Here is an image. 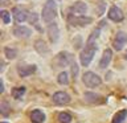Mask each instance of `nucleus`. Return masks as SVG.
<instances>
[{"mask_svg":"<svg viewBox=\"0 0 127 123\" xmlns=\"http://www.w3.org/2000/svg\"><path fill=\"white\" fill-rule=\"evenodd\" d=\"M34 48H36V50H37L38 53H41V54H44V53H46V52H48L46 44L42 40H38V41H36V42H34Z\"/></svg>","mask_w":127,"mask_h":123,"instance_id":"obj_16","label":"nucleus"},{"mask_svg":"<svg viewBox=\"0 0 127 123\" xmlns=\"http://www.w3.org/2000/svg\"><path fill=\"white\" fill-rule=\"evenodd\" d=\"M1 20H3V23L4 24H9V21H11V16H9V13H8L7 11H1Z\"/></svg>","mask_w":127,"mask_h":123,"instance_id":"obj_24","label":"nucleus"},{"mask_svg":"<svg viewBox=\"0 0 127 123\" xmlns=\"http://www.w3.org/2000/svg\"><path fill=\"white\" fill-rule=\"evenodd\" d=\"M109 19H111L113 21H121V20L123 19V13L122 11L119 9L118 7H111L110 11H109Z\"/></svg>","mask_w":127,"mask_h":123,"instance_id":"obj_13","label":"nucleus"},{"mask_svg":"<svg viewBox=\"0 0 127 123\" xmlns=\"http://www.w3.org/2000/svg\"><path fill=\"white\" fill-rule=\"evenodd\" d=\"M70 11H71V13L83 15V13H86V11H87V5L83 1H77V3H74L73 5H71Z\"/></svg>","mask_w":127,"mask_h":123,"instance_id":"obj_11","label":"nucleus"},{"mask_svg":"<svg viewBox=\"0 0 127 123\" xmlns=\"http://www.w3.org/2000/svg\"><path fill=\"white\" fill-rule=\"evenodd\" d=\"M57 16V5L54 0H46L45 5L42 8V20L46 24H52Z\"/></svg>","mask_w":127,"mask_h":123,"instance_id":"obj_1","label":"nucleus"},{"mask_svg":"<svg viewBox=\"0 0 127 123\" xmlns=\"http://www.w3.org/2000/svg\"><path fill=\"white\" fill-rule=\"evenodd\" d=\"M1 123H8V122H1Z\"/></svg>","mask_w":127,"mask_h":123,"instance_id":"obj_29","label":"nucleus"},{"mask_svg":"<svg viewBox=\"0 0 127 123\" xmlns=\"http://www.w3.org/2000/svg\"><path fill=\"white\" fill-rule=\"evenodd\" d=\"M13 34L16 36V37L19 38H24V37H29V36L32 34V31L29 29V28L27 27H16L13 28Z\"/></svg>","mask_w":127,"mask_h":123,"instance_id":"obj_9","label":"nucleus"},{"mask_svg":"<svg viewBox=\"0 0 127 123\" xmlns=\"http://www.w3.org/2000/svg\"><path fill=\"white\" fill-rule=\"evenodd\" d=\"M28 12L25 9H23V8H19V7H16L13 8V19L16 20L17 23H23V21H25V20L28 19Z\"/></svg>","mask_w":127,"mask_h":123,"instance_id":"obj_7","label":"nucleus"},{"mask_svg":"<svg viewBox=\"0 0 127 123\" xmlns=\"http://www.w3.org/2000/svg\"><path fill=\"white\" fill-rule=\"evenodd\" d=\"M111 57H113V52H111V49H106L105 52H103V54H102L101 61H99V67L105 69V67L109 66V63L111 61Z\"/></svg>","mask_w":127,"mask_h":123,"instance_id":"obj_10","label":"nucleus"},{"mask_svg":"<svg viewBox=\"0 0 127 123\" xmlns=\"http://www.w3.org/2000/svg\"><path fill=\"white\" fill-rule=\"evenodd\" d=\"M85 99L87 102H90V103H95L99 99V97H98V95H95V94H93V93H86L85 94Z\"/></svg>","mask_w":127,"mask_h":123,"instance_id":"obj_22","label":"nucleus"},{"mask_svg":"<svg viewBox=\"0 0 127 123\" xmlns=\"http://www.w3.org/2000/svg\"><path fill=\"white\" fill-rule=\"evenodd\" d=\"M4 52H5V57L9 58V60H13L16 56H17V50L13 49V48H5Z\"/></svg>","mask_w":127,"mask_h":123,"instance_id":"obj_19","label":"nucleus"},{"mask_svg":"<svg viewBox=\"0 0 127 123\" xmlns=\"http://www.w3.org/2000/svg\"><path fill=\"white\" fill-rule=\"evenodd\" d=\"M93 20L90 17H85V16H79V17H74L73 15L69 16V23L73 24V25H86V24H90Z\"/></svg>","mask_w":127,"mask_h":123,"instance_id":"obj_8","label":"nucleus"},{"mask_svg":"<svg viewBox=\"0 0 127 123\" xmlns=\"http://www.w3.org/2000/svg\"><path fill=\"white\" fill-rule=\"evenodd\" d=\"M71 73H73V77H74V78L77 77V73H78V66L74 63V61L71 62Z\"/></svg>","mask_w":127,"mask_h":123,"instance_id":"obj_25","label":"nucleus"},{"mask_svg":"<svg viewBox=\"0 0 127 123\" xmlns=\"http://www.w3.org/2000/svg\"><path fill=\"white\" fill-rule=\"evenodd\" d=\"M95 52H97V45H86V48L81 52L79 54V60H81V63L83 66H89L91 60H93Z\"/></svg>","mask_w":127,"mask_h":123,"instance_id":"obj_2","label":"nucleus"},{"mask_svg":"<svg viewBox=\"0 0 127 123\" xmlns=\"http://www.w3.org/2000/svg\"><path fill=\"white\" fill-rule=\"evenodd\" d=\"M126 58H127V52H126Z\"/></svg>","mask_w":127,"mask_h":123,"instance_id":"obj_28","label":"nucleus"},{"mask_svg":"<svg viewBox=\"0 0 127 123\" xmlns=\"http://www.w3.org/2000/svg\"><path fill=\"white\" fill-rule=\"evenodd\" d=\"M127 117V110H121L119 113L114 117L113 119V123H123V121L126 119Z\"/></svg>","mask_w":127,"mask_h":123,"instance_id":"obj_17","label":"nucleus"},{"mask_svg":"<svg viewBox=\"0 0 127 123\" xmlns=\"http://www.w3.org/2000/svg\"><path fill=\"white\" fill-rule=\"evenodd\" d=\"M126 44H127V33H126V32L119 31L118 33H117V36H115L114 41H113L114 49L121 50V49H123V48H125Z\"/></svg>","mask_w":127,"mask_h":123,"instance_id":"obj_4","label":"nucleus"},{"mask_svg":"<svg viewBox=\"0 0 127 123\" xmlns=\"http://www.w3.org/2000/svg\"><path fill=\"white\" fill-rule=\"evenodd\" d=\"M37 13H31L29 15V23L31 24H34V23H37Z\"/></svg>","mask_w":127,"mask_h":123,"instance_id":"obj_26","label":"nucleus"},{"mask_svg":"<svg viewBox=\"0 0 127 123\" xmlns=\"http://www.w3.org/2000/svg\"><path fill=\"white\" fill-rule=\"evenodd\" d=\"M73 62V60H71V56L69 53H66V52H61L60 54H57V57H56V65L57 66H67L69 63Z\"/></svg>","mask_w":127,"mask_h":123,"instance_id":"obj_5","label":"nucleus"},{"mask_svg":"<svg viewBox=\"0 0 127 123\" xmlns=\"http://www.w3.org/2000/svg\"><path fill=\"white\" fill-rule=\"evenodd\" d=\"M31 119L33 123H42L45 121V114L41 110H33L31 113Z\"/></svg>","mask_w":127,"mask_h":123,"instance_id":"obj_14","label":"nucleus"},{"mask_svg":"<svg viewBox=\"0 0 127 123\" xmlns=\"http://www.w3.org/2000/svg\"><path fill=\"white\" fill-rule=\"evenodd\" d=\"M24 93H25V87H19V89H15L12 91V95H13V98L19 99L24 95Z\"/></svg>","mask_w":127,"mask_h":123,"instance_id":"obj_21","label":"nucleus"},{"mask_svg":"<svg viewBox=\"0 0 127 123\" xmlns=\"http://www.w3.org/2000/svg\"><path fill=\"white\" fill-rule=\"evenodd\" d=\"M36 71V65H25V66H20L19 67V74L21 77H27L31 75Z\"/></svg>","mask_w":127,"mask_h":123,"instance_id":"obj_15","label":"nucleus"},{"mask_svg":"<svg viewBox=\"0 0 127 123\" xmlns=\"http://www.w3.org/2000/svg\"><path fill=\"white\" fill-rule=\"evenodd\" d=\"M53 102L56 105H66V103L70 102V97L65 91H57L53 95Z\"/></svg>","mask_w":127,"mask_h":123,"instance_id":"obj_6","label":"nucleus"},{"mask_svg":"<svg viewBox=\"0 0 127 123\" xmlns=\"http://www.w3.org/2000/svg\"><path fill=\"white\" fill-rule=\"evenodd\" d=\"M58 121H60V123H70L71 115H70L69 113H60Z\"/></svg>","mask_w":127,"mask_h":123,"instance_id":"obj_18","label":"nucleus"},{"mask_svg":"<svg viewBox=\"0 0 127 123\" xmlns=\"http://www.w3.org/2000/svg\"><path fill=\"white\" fill-rule=\"evenodd\" d=\"M99 36V29H95L93 33L90 34V37L87 38V45H94L95 40H97V37Z\"/></svg>","mask_w":127,"mask_h":123,"instance_id":"obj_20","label":"nucleus"},{"mask_svg":"<svg viewBox=\"0 0 127 123\" xmlns=\"http://www.w3.org/2000/svg\"><path fill=\"white\" fill-rule=\"evenodd\" d=\"M58 27L54 23H52L48 25V36H49V38H50V41L52 42H56L58 40Z\"/></svg>","mask_w":127,"mask_h":123,"instance_id":"obj_12","label":"nucleus"},{"mask_svg":"<svg viewBox=\"0 0 127 123\" xmlns=\"http://www.w3.org/2000/svg\"><path fill=\"white\" fill-rule=\"evenodd\" d=\"M58 82L61 83V85H67V74H66V71H62V73H60L58 74Z\"/></svg>","mask_w":127,"mask_h":123,"instance_id":"obj_23","label":"nucleus"},{"mask_svg":"<svg viewBox=\"0 0 127 123\" xmlns=\"http://www.w3.org/2000/svg\"><path fill=\"white\" fill-rule=\"evenodd\" d=\"M82 81L87 87H97L101 85V78L95 73H93V71H86L82 75Z\"/></svg>","mask_w":127,"mask_h":123,"instance_id":"obj_3","label":"nucleus"},{"mask_svg":"<svg viewBox=\"0 0 127 123\" xmlns=\"http://www.w3.org/2000/svg\"><path fill=\"white\" fill-rule=\"evenodd\" d=\"M0 91H1V93L4 91V85H3V81L0 82Z\"/></svg>","mask_w":127,"mask_h":123,"instance_id":"obj_27","label":"nucleus"}]
</instances>
